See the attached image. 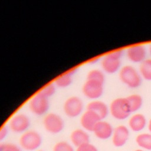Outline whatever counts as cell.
Listing matches in <instances>:
<instances>
[{"instance_id":"9c48e42d","label":"cell","mask_w":151,"mask_h":151,"mask_svg":"<svg viewBox=\"0 0 151 151\" xmlns=\"http://www.w3.org/2000/svg\"><path fill=\"white\" fill-rule=\"evenodd\" d=\"M29 117L23 113H19L14 115L8 122V128L15 133H23L28 130L30 126Z\"/></svg>"},{"instance_id":"5b68a950","label":"cell","mask_w":151,"mask_h":151,"mask_svg":"<svg viewBox=\"0 0 151 151\" xmlns=\"http://www.w3.org/2000/svg\"><path fill=\"white\" fill-rule=\"evenodd\" d=\"M50 107L48 98L42 95L40 91L34 94L28 102L29 110L35 115L42 116L46 114Z\"/></svg>"},{"instance_id":"7402d4cb","label":"cell","mask_w":151,"mask_h":151,"mask_svg":"<svg viewBox=\"0 0 151 151\" xmlns=\"http://www.w3.org/2000/svg\"><path fill=\"white\" fill-rule=\"evenodd\" d=\"M55 90L56 86L54 83H51L44 86L39 91L46 97L49 98L55 94Z\"/></svg>"},{"instance_id":"8992f818","label":"cell","mask_w":151,"mask_h":151,"mask_svg":"<svg viewBox=\"0 0 151 151\" xmlns=\"http://www.w3.org/2000/svg\"><path fill=\"white\" fill-rule=\"evenodd\" d=\"M44 129L51 134H58L64 127V121L63 118L55 113H48L46 114L42 120Z\"/></svg>"},{"instance_id":"7c38bea8","label":"cell","mask_w":151,"mask_h":151,"mask_svg":"<svg viewBox=\"0 0 151 151\" xmlns=\"http://www.w3.org/2000/svg\"><path fill=\"white\" fill-rule=\"evenodd\" d=\"M129 137V130L124 125H119L113 129L112 134V143L117 147L123 146Z\"/></svg>"},{"instance_id":"4316f807","label":"cell","mask_w":151,"mask_h":151,"mask_svg":"<svg viewBox=\"0 0 151 151\" xmlns=\"http://www.w3.org/2000/svg\"><path fill=\"white\" fill-rule=\"evenodd\" d=\"M147 128L149 132V133L151 134V119L149 120V122H148V124H147Z\"/></svg>"},{"instance_id":"603a6c76","label":"cell","mask_w":151,"mask_h":151,"mask_svg":"<svg viewBox=\"0 0 151 151\" xmlns=\"http://www.w3.org/2000/svg\"><path fill=\"white\" fill-rule=\"evenodd\" d=\"M52 151H75L71 144L65 141H60L56 143Z\"/></svg>"},{"instance_id":"4dcf8cb0","label":"cell","mask_w":151,"mask_h":151,"mask_svg":"<svg viewBox=\"0 0 151 151\" xmlns=\"http://www.w3.org/2000/svg\"><path fill=\"white\" fill-rule=\"evenodd\" d=\"M36 151H44V150H37Z\"/></svg>"},{"instance_id":"e0dca14e","label":"cell","mask_w":151,"mask_h":151,"mask_svg":"<svg viewBox=\"0 0 151 151\" xmlns=\"http://www.w3.org/2000/svg\"><path fill=\"white\" fill-rule=\"evenodd\" d=\"M77 68H73L60 75L54 80V84L56 87L60 88H65L68 87L72 83L73 76L77 72Z\"/></svg>"},{"instance_id":"277c9868","label":"cell","mask_w":151,"mask_h":151,"mask_svg":"<svg viewBox=\"0 0 151 151\" xmlns=\"http://www.w3.org/2000/svg\"><path fill=\"white\" fill-rule=\"evenodd\" d=\"M19 143L21 148L27 151H35L41 146L42 137L38 132L28 130L21 134Z\"/></svg>"},{"instance_id":"ba28073f","label":"cell","mask_w":151,"mask_h":151,"mask_svg":"<svg viewBox=\"0 0 151 151\" xmlns=\"http://www.w3.org/2000/svg\"><path fill=\"white\" fill-rule=\"evenodd\" d=\"M103 86L104 83L101 82L86 79L82 86V93L88 99L98 100L103 93Z\"/></svg>"},{"instance_id":"9a60e30c","label":"cell","mask_w":151,"mask_h":151,"mask_svg":"<svg viewBox=\"0 0 151 151\" xmlns=\"http://www.w3.org/2000/svg\"><path fill=\"white\" fill-rule=\"evenodd\" d=\"M70 139L71 143L77 147L90 141L89 134L83 129H76L72 131Z\"/></svg>"},{"instance_id":"6da1fadb","label":"cell","mask_w":151,"mask_h":151,"mask_svg":"<svg viewBox=\"0 0 151 151\" xmlns=\"http://www.w3.org/2000/svg\"><path fill=\"white\" fill-rule=\"evenodd\" d=\"M119 77L124 84L132 88L139 87L142 82L139 71L130 65H126L120 68Z\"/></svg>"},{"instance_id":"d4e9b609","label":"cell","mask_w":151,"mask_h":151,"mask_svg":"<svg viewBox=\"0 0 151 151\" xmlns=\"http://www.w3.org/2000/svg\"><path fill=\"white\" fill-rule=\"evenodd\" d=\"M76 151H98V149L94 145L88 142L77 147Z\"/></svg>"},{"instance_id":"5bb4252c","label":"cell","mask_w":151,"mask_h":151,"mask_svg":"<svg viewBox=\"0 0 151 151\" xmlns=\"http://www.w3.org/2000/svg\"><path fill=\"white\" fill-rule=\"evenodd\" d=\"M86 109L97 114L101 120L106 118L109 112L107 105L104 101L99 100H94L90 101L87 105Z\"/></svg>"},{"instance_id":"83f0119b","label":"cell","mask_w":151,"mask_h":151,"mask_svg":"<svg viewBox=\"0 0 151 151\" xmlns=\"http://www.w3.org/2000/svg\"><path fill=\"white\" fill-rule=\"evenodd\" d=\"M98 60H99V58H93V59L90 60L89 63H91V64H93V63H96L97 62Z\"/></svg>"},{"instance_id":"44dd1931","label":"cell","mask_w":151,"mask_h":151,"mask_svg":"<svg viewBox=\"0 0 151 151\" xmlns=\"http://www.w3.org/2000/svg\"><path fill=\"white\" fill-rule=\"evenodd\" d=\"M87 80H92L104 83L105 76L102 70L99 69H92L88 72Z\"/></svg>"},{"instance_id":"ac0fdd59","label":"cell","mask_w":151,"mask_h":151,"mask_svg":"<svg viewBox=\"0 0 151 151\" xmlns=\"http://www.w3.org/2000/svg\"><path fill=\"white\" fill-rule=\"evenodd\" d=\"M131 113L139 110L143 105V98L139 94H132L126 97Z\"/></svg>"},{"instance_id":"52a82bcc","label":"cell","mask_w":151,"mask_h":151,"mask_svg":"<svg viewBox=\"0 0 151 151\" xmlns=\"http://www.w3.org/2000/svg\"><path fill=\"white\" fill-rule=\"evenodd\" d=\"M63 109L67 117L74 118L83 113L84 103L81 99L78 96H70L64 102Z\"/></svg>"},{"instance_id":"484cf974","label":"cell","mask_w":151,"mask_h":151,"mask_svg":"<svg viewBox=\"0 0 151 151\" xmlns=\"http://www.w3.org/2000/svg\"><path fill=\"white\" fill-rule=\"evenodd\" d=\"M8 127L6 126H4L0 129V142L6 138L8 133Z\"/></svg>"},{"instance_id":"4fadbf2b","label":"cell","mask_w":151,"mask_h":151,"mask_svg":"<svg viewBox=\"0 0 151 151\" xmlns=\"http://www.w3.org/2000/svg\"><path fill=\"white\" fill-rule=\"evenodd\" d=\"M93 132L97 138L105 140L112 136L113 128L110 123L101 120L96 124Z\"/></svg>"},{"instance_id":"2e32d148","label":"cell","mask_w":151,"mask_h":151,"mask_svg":"<svg viewBox=\"0 0 151 151\" xmlns=\"http://www.w3.org/2000/svg\"><path fill=\"white\" fill-rule=\"evenodd\" d=\"M146 117L141 113H136L132 115L128 122L129 128L134 132L142 130L146 126Z\"/></svg>"},{"instance_id":"d6986e66","label":"cell","mask_w":151,"mask_h":151,"mask_svg":"<svg viewBox=\"0 0 151 151\" xmlns=\"http://www.w3.org/2000/svg\"><path fill=\"white\" fill-rule=\"evenodd\" d=\"M137 145L146 150H151V134L150 133H140L136 137Z\"/></svg>"},{"instance_id":"3957f363","label":"cell","mask_w":151,"mask_h":151,"mask_svg":"<svg viewBox=\"0 0 151 151\" xmlns=\"http://www.w3.org/2000/svg\"><path fill=\"white\" fill-rule=\"evenodd\" d=\"M109 109L111 116L119 120L126 119L132 113L126 97L114 99L110 103Z\"/></svg>"},{"instance_id":"8fae6325","label":"cell","mask_w":151,"mask_h":151,"mask_svg":"<svg viewBox=\"0 0 151 151\" xmlns=\"http://www.w3.org/2000/svg\"><path fill=\"white\" fill-rule=\"evenodd\" d=\"M100 120H101V119L97 114L86 109V110L81 115L80 123L84 130L86 131L93 132L94 126Z\"/></svg>"},{"instance_id":"ffe728a7","label":"cell","mask_w":151,"mask_h":151,"mask_svg":"<svg viewBox=\"0 0 151 151\" xmlns=\"http://www.w3.org/2000/svg\"><path fill=\"white\" fill-rule=\"evenodd\" d=\"M139 73L143 78L151 81V58H146L140 63Z\"/></svg>"},{"instance_id":"7a4b0ae2","label":"cell","mask_w":151,"mask_h":151,"mask_svg":"<svg viewBox=\"0 0 151 151\" xmlns=\"http://www.w3.org/2000/svg\"><path fill=\"white\" fill-rule=\"evenodd\" d=\"M123 54L122 50H118L105 55L101 60L102 71L108 74H114L119 71Z\"/></svg>"},{"instance_id":"cb8c5ba5","label":"cell","mask_w":151,"mask_h":151,"mask_svg":"<svg viewBox=\"0 0 151 151\" xmlns=\"http://www.w3.org/2000/svg\"><path fill=\"white\" fill-rule=\"evenodd\" d=\"M0 151H21V150L14 143H0Z\"/></svg>"},{"instance_id":"f546056e","label":"cell","mask_w":151,"mask_h":151,"mask_svg":"<svg viewBox=\"0 0 151 151\" xmlns=\"http://www.w3.org/2000/svg\"><path fill=\"white\" fill-rule=\"evenodd\" d=\"M134 151H144V150H142V149H137V150H134Z\"/></svg>"},{"instance_id":"f1b7e54d","label":"cell","mask_w":151,"mask_h":151,"mask_svg":"<svg viewBox=\"0 0 151 151\" xmlns=\"http://www.w3.org/2000/svg\"><path fill=\"white\" fill-rule=\"evenodd\" d=\"M149 52H150V54L151 55V44L149 46Z\"/></svg>"},{"instance_id":"30bf717a","label":"cell","mask_w":151,"mask_h":151,"mask_svg":"<svg viewBox=\"0 0 151 151\" xmlns=\"http://www.w3.org/2000/svg\"><path fill=\"white\" fill-rule=\"evenodd\" d=\"M127 58L133 63H141L145 60L147 55L145 47L142 44H136L129 47L126 51Z\"/></svg>"}]
</instances>
